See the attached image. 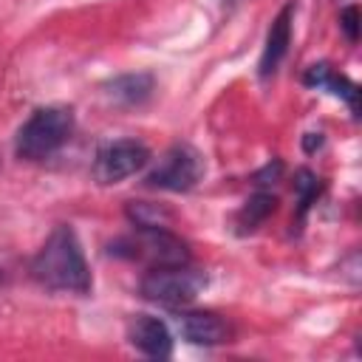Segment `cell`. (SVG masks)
Here are the masks:
<instances>
[{"mask_svg": "<svg viewBox=\"0 0 362 362\" xmlns=\"http://www.w3.org/2000/svg\"><path fill=\"white\" fill-rule=\"evenodd\" d=\"M201 175H204L201 153L189 144H173L158 158V164L150 170L147 184L158 189H170V192H187L201 181Z\"/></svg>", "mask_w": 362, "mask_h": 362, "instance_id": "277c9868", "label": "cell"}, {"mask_svg": "<svg viewBox=\"0 0 362 362\" xmlns=\"http://www.w3.org/2000/svg\"><path fill=\"white\" fill-rule=\"evenodd\" d=\"M280 173H283V164H280V161H274V164H266V167L255 175V181H257V184H266V181H274Z\"/></svg>", "mask_w": 362, "mask_h": 362, "instance_id": "9a60e30c", "label": "cell"}, {"mask_svg": "<svg viewBox=\"0 0 362 362\" xmlns=\"http://www.w3.org/2000/svg\"><path fill=\"white\" fill-rule=\"evenodd\" d=\"M206 286V274L201 269H192L189 263L181 266H153L141 280V294L161 305H187L198 297V291Z\"/></svg>", "mask_w": 362, "mask_h": 362, "instance_id": "3957f363", "label": "cell"}, {"mask_svg": "<svg viewBox=\"0 0 362 362\" xmlns=\"http://www.w3.org/2000/svg\"><path fill=\"white\" fill-rule=\"evenodd\" d=\"M150 161V150L136 139H119L105 144L93 161V178L99 184H119L139 173Z\"/></svg>", "mask_w": 362, "mask_h": 362, "instance_id": "5b68a950", "label": "cell"}, {"mask_svg": "<svg viewBox=\"0 0 362 362\" xmlns=\"http://www.w3.org/2000/svg\"><path fill=\"white\" fill-rule=\"evenodd\" d=\"M274 195H269V192H257V195H252L249 201H246V206L238 212V226H240V232H252V229H257L272 212H274Z\"/></svg>", "mask_w": 362, "mask_h": 362, "instance_id": "8fae6325", "label": "cell"}, {"mask_svg": "<svg viewBox=\"0 0 362 362\" xmlns=\"http://www.w3.org/2000/svg\"><path fill=\"white\" fill-rule=\"evenodd\" d=\"M181 334L192 345H221V342H226L229 328L212 311H189L181 317Z\"/></svg>", "mask_w": 362, "mask_h": 362, "instance_id": "9c48e42d", "label": "cell"}, {"mask_svg": "<svg viewBox=\"0 0 362 362\" xmlns=\"http://www.w3.org/2000/svg\"><path fill=\"white\" fill-rule=\"evenodd\" d=\"M294 189H297V195H300V215L311 206V201L317 198V192H320V181H317V175L311 173V170H297V175H294Z\"/></svg>", "mask_w": 362, "mask_h": 362, "instance_id": "4fadbf2b", "label": "cell"}, {"mask_svg": "<svg viewBox=\"0 0 362 362\" xmlns=\"http://www.w3.org/2000/svg\"><path fill=\"white\" fill-rule=\"evenodd\" d=\"M320 144H322V139H320V133H308V139L303 141V147H305L308 153H311L314 147H320Z\"/></svg>", "mask_w": 362, "mask_h": 362, "instance_id": "2e32d148", "label": "cell"}, {"mask_svg": "<svg viewBox=\"0 0 362 362\" xmlns=\"http://www.w3.org/2000/svg\"><path fill=\"white\" fill-rule=\"evenodd\" d=\"M339 25H342L345 37H348L351 42H356V40H359V8H356V6H345V8L339 11Z\"/></svg>", "mask_w": 362, "mask_h": 362, "instance_id": "5bb4252c", "label": "cell"}, {"mask_svg": "<svg viewBox=\"0 0 362 362\" xmlns=\"http://www.w3.org/2000/svg\"><path fill=\"white\" fill-rule=\"evenodd\" d=\"M130 342L139 351H144L147 356L164 359V356L173 354V337H170L167 325L161 320H156V317H144V314L136 317L133 325H130Z\"/></svg>", "mask_w": 362, "mask_h": 362, "instance_id": "ba28073f", "label": "cell"}, {"mask_svg": "<svg viewBox=\"0 0 362 362\" xmlns=\"http://www.w3.org/2000/svg\"><path fill=\"white\" fill-rule=\"evenodd\" d=\"M110 99L122 102V105H141L150 93H153V76L150 74H124L116 76L107 85Z\"/></svg>", "mask_w": 362, "mask_h": 362, "instance_id": "30bf717a", "label": "cell"}, {"mask_svg": "<svg viewBox=\"0 0 362 362\" xmlns=\"http://www.w3.org/2000/svg\"><path fill=\"white\" fill-rule=\"evenodd\" d=\"M127 218L133 221V226H170V212L153 204H130L127 206Z\"/></svg>", "mask_w": 362, "mask_h": 362, "instance_id": "7c38bea8", "label": "cell"}, {"mask_svg": "<svg viewBox=\"0 0 362 362\" xmlns=\"http://www.w3.org/2000/svg\"><path fill=\"white\" fill-rule=\"evenodd\" d=\"M31 274L54 291H71V294L90 291V272L82 246L76 240V232L71 226H57L48 235V240L31 260Z\"/></svg>", "mask_w": 362, "mask_h": 362, "instance_id": "6da1fadb", "label": "cell"}, {"mask_svg": "<svg viewBox=\"0 0 362 362\" xmlns=\"http://www.w3.org/2000/svg\"><path fill=\"white\" fill-rule=\"evenodd\" d=\"M139 240H136V255H144L153 260V266H181L189 263L187 243L175 238L167 226H136Z\"/></svg>", "mask_w": 362, "mask_h": 362, "instance_id": "8992f818", "label": "cell"}, {"mask_svg": "<svg viewBox=\"0 0 362 362\" xmlns=\"http://www.w3.org/2000/svg\"><path fill=\"white\" fill-rule=\"evenodd\" d=\"M74 133V110L65 105H48L28 116V122L17 130V156L28 161L48 158L57 153Z\"/></svg>", "mask_w": 362, "mask_h": 362, "instance_id": "7a4b0ae2", "label": "cell"}, {"mask_svg": "<svg viewBox=\"0 0 362 362\" xmlns=\"http://www.w3.org/2000/svg\"><path fill=\"white\" fill-rule=\"evenodd\" d=\"M291 14H294V6L288 3L274 17L269 37H266V45H263V54H260V76H272L277 71V65L283 62L288 42H291Z\"/></svg>", "mask_w": 362, "mask_h": 362, "instance_id": "52a82bcc", "label": "cell"}]
</instances>
